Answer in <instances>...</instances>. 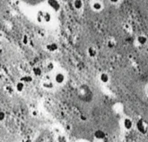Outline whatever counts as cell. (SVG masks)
<instances>
[{
	"label": "cell",
	"mask_w": 148,
	"mask_h": 142,
	"mask_svg": "<svg viewBox=\"0 0 148 142\" xmlns=\"http://www.w3.org/2000/svg\"><path fill=\"white\" fill-rule=\"evenodd\" d=\"M90 6L94 12H101L104 9V4L100 0H91Z\"/></svg>",
	"instance_id": "3"
},
{
	"label": "cell",
	"mask_w": 148,
	"mask_h": 142,
	"mask_svg": "<svg viewBox=\"0 0 148 142\" xmlns=\"http://www.w3.org/2000/svg\"><path fill=\"white\" fill-rule=\"evenodd\" d=\"M115 45H116V42L114 41L113 39H109V40L107 41V46H108L109 48H113Z\"/></svg>",
	"instance_id": "14"
},
{
	"label": "cell",
	"mask_w": 148,
	"mask_h": 142,
	"mask_svg": "<svg viewBox=\"0 0 148 142\" xmlns=\"http://www.w3.org/2000/svg\"><path fill=\"white\" fill-rule=\"evenodd\" d=\"M52 80L55 85H63L66 80L65 73L62 71H56L54 72V75H53Z\"/></svg>",
	"instance_id": "1"
},
{
	"label": "cell",
	"mask_w": 148,
	"mask_h": 142,
	"mask_svg": "<svg viewBox=\"0 0 148 142\" xmlns=\"http://www.w3.org/2000/svg\"><path fill=\"white\" fill-rule=\"evenodd\" d=\"M148 42V38L146 37V35L144 34H139L137 36L136 38V43L139 46H144L146 45Z\"/></svg>",
	"instance_id": "4"
},
{
	"label": "cell",
	"mask_w": 148,
	"mask_h": 142,
	"mask_svg": "<svg viewBox=\"0 0 148 142\" xmlns=\"http://www.w3.org/2000/svg\"><path fill=\"white\" fill-rule=\"evenodd\" d=\"M94 137H95L98 140H102L105 139V133H104L102 130H97L95 133H94Z\"/></svg>",
	"instance_id": "9"
},
{
	"label": "cell",
	"mask_w": 148,
	"mask_h": 142,
	"mask_svg": "<svg viewBox=\"0 0 148 142\" xmlns=\"http://www.w3.org/2000/svg\"><path fill=\"white\" fill-rule=\"evenodd\" d=\"M23 41H24V43H25V44H27V37H26V36H25V37H24Z\"/></svg>",
	"instance_id": "19"
},
{
	"label": "cell",
	"mask_w": 148,
	"mask_h": 142,
	"mask_svg": "<svg viewBox=\"0 0 148 142\" xmlns=\"http://www.w3.org/2000/svg\"><path fill=\"white\" fill-rule=\"evenodd\" d=\"M33 73H34L35 76H37V77H39V76H41L42 74H43V71H42V69L40 68V67L39 66H36L33 68Z\"/></svg>",
	"instance_id": "12"
},
{
	"label": "cell",
	"mask_w": 148,
	"mask_h": 142,
	"mask_svg": "<svg viewBox=\"0 0 148 142\" xmlns=\"http://www.w3.org/2000/svg\"><path fill=\"white\" fill-rule=\"evenodd\" d=\"M42 86L45 88V90H51L53 87L55 86V84L53 82V80H51L50 78H45L42 82Z\"/></svg>",
	"instance_id": "5"
},
{
	"label": "cell",
	"mask_w": 148,
	"mask_h": 142,
	"mask_svg": "<svg viewBox=\"0 0 148 142\" xmlns=\"http://www.w3.org/2000/svg\"><path fill=\"white\" fill-rule=\"evenodd\" d=\"M57 141L58 142H67V140H66L65 136L59 135V136H58V138H57Z\"/></svg>",
	"instance_id": "15"
},
{
	"label": "cell",
	"mask_w": 148,
	"mask_h": 142,
	"mask_svg": "<svg viewBox=\"0 0 148 142\" xmlns=\"http://www.w3.org/2000/svg\"><path fill=\"white\" fill-rule=\"evenodd\" d=\"M55 68H56V66H55V65L53 64V63H49L48 65H46V70H47V71H55Z\"/></svg>",
	"instance_id": "13"
},
{
	"label": "cell",
	"mask_w": 148,
	"mask_h": 142,
	"mask_svg": "<svg viewBox=\"0 0 148 142\" xmlns=\"http://www.w3.org/2000/svg\"><path fill=\"white\" fill-rule=\"evenodd\" d=\"M112 5H118V3L120 2V0H108Z\"/></svg>",
	"instance_id": "16"
},
{
	"label": "cell",
	"mask_w": 148,
	"mask_h": 142,
	"mask_svg": "<svg viewBox=\"0 0 148 142\" xmlns=\"http://www.w3.org/2000/svg\"><path fill=\"white\" fill-rule=\"evenodd\" d=\"M98 80L100 81L102 84L104 85H106L108 84L110 81V76L107 72H101L99 75H98Z\"/></svg>",
	"instance_id": "6"
},
{
	"label": "cell",
	"mask_w": 148,
	"mask_h": 142,
	"mask_svg": "<svg viewBox=\"0 0 148 142\" xmlns=\"http://www.w3.org/2000/svg\"><path fill=\"white\" fill-rule=\"evenodd\" d=\"M15 88H16V91L18 92H23L25 88V84L22 81H18V82H17L16 85H15Z\"/></svg>",
	"instance_id": "10"
},
{
	"label": "cell",
	"mask_w": 148,
	"mask_h": 142,
	"mask_svg": "<svg viewBox=\"0 0 148 142\" xmlns=\"http://www.w3.org/2000/svg\"><path fill=\"white\" fill-rule=\"evenodd\" d=\"M72 5L73 8L76 11H80L83 8V6H84V2H83V0H73Z\"/></svg>",
	"instance_id": "8"
},
{
	"label": "cell",
	"mask_w": 148,
	"mask_h": 142,
	"mask_svg": "<svg viewBox=\"0 0 148 142\" xmlns=\"http://www.w3.org/2000/svg\"><path fill=\"white\" fill-rule=\"evenodd\" d=\"M121 126L125 131H131L134 127V121L130 117H124L121 119Z\"/></svg>",
	"instance_id": "2"
},
{
	"label": "cell",
	"mask_w": 148,
	"mask_h": 142,
	"mask_svg": "<svg viewBox=\"0 0 148 142\" xmlns=\"http://www.w3.org/2000/svg\"><path fill=\"white\" fill-rule=\"evenodd\" d=\"M46 50L48 51V52H55V51L58 50V45L57 44L55 43H50L48 44L47 45L45 46Z\"/></svg>",
	"instance_id": "11"
},
{
	"label": "cell",
	"mask_w": 148,
	"mask_h": 142,
	"mask_svg": "<svg viewBox=\"0 0 148 142\" xmlns=\"http://www.w3.org/2000/svg\"><path fill=\"white\" fill-rule=\"evenodd\" d=\"M5 119V114L3 112H0V121H3Z\"/></svg>",
	"instance_id": "18"
},
{
	"label": "cell",
	"mask_w": 148,
	"mask_h": 142,
	"mask_svg": "<svg viewBox=\"0 0 148 142\" xmlns=\"http://www.w3.org/2000/svg\"><path fill=\"white\" fill-rule=\"evenodd\" d=\"M144 92H145V94H146V96L148 98V84H146L145 88H144Z\"/></svg>",
	"instance_id": "17"
},
{
	"label": "cell",
	"mask_w": 148,
	"mask_h": 142,
	"mask_svg": "<svg viewBox=\"0 0 148 142\" xmlns=\"http://www.w3.org/2000/svg\"><path fill=\"white\" fill-rule=\"evenodd\" d=\"M87 54H88V56L90 58H96L97 55H98V51H97V49L94 46H90L87 49Z\"/></svg>",
	"instance_id": "7"
}]
</instances>
